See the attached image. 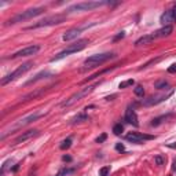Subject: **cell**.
Returning <instances> with one entry per match:
<instances>
[{"instance_id":"6da1fadb","label":"cell","mask_w":176,"mask_h":176,"mask_svg":"<svg viewBox=\"0 0 176 176\" xmlns=\"http://www.w3.org/2000/svg\"><path fill=\"white\" fill-rule=\"evenodd\" d=\"M100 84V81L99 83H95V84H92V86H88V87H86V88H81V90H78L77 92H74V94L72 95V96H69L68 99H65L63 102H61V107H69V106H72V105H74V103H77L78 100H81L83 98H86V96H88V95L92 92V91L96 88V87Z\"/></svg>"},{"instance_id":"7a4b0ae2","label":"cell","mask_w":176,"mask_h":176,"mask_svg":"<svg viewBox=\"0 0 176 176\" xmlns=\"http://www.w3.org/2000/svg\"><path fill=\"white\" fill-rule=\"evenodd\" d=\"M114 58V54L113 52H105V54H95V55H91L88 58L84 61V68L81 69L83 72L84 70H88V69H94L96 66H99L102 63H105L106 61L109 59Z\"/></svg>"},{"instance_id":"3957f363","label":"cell","mask_w":176,"mask_h":176,"mask_svg":"<svg viewBox=\"0 0 176 176\" xmlns=\"http://www.w3.org/2000/svg\"><path fill=\"white\" fill-rule=\"evenodd\" d=\"M44 11H45L44 7H33V8H29V10H26V11H22V13L17 14V15L13 17L6 25H15V23L26 21V19H32V18H35V17H37V15L43 14Z\"/></svg>"},{"instance_id":"277c9868","label":"cell","mask_w":176,"mask_h":176,"mask_svg":"<svg viewBox=\"0 0 176 176\" xmlns=\"http://www.w3.org/2000/svg\"><path fill=\"white\" fill-rule=\"evenodd\" d=\"M43 116H44V113H33V114H29V116H26V117H23V118H19L18 121L14 122V124L10 127L8 129H6L4 134L1 135V138H0V139H1V140L6 139V136L10 135V134H11L13 131H17V129H19V128H22V127L28 125V124H30V122L36 121L37 118L43 117Z\"/></svg>"},{"instance_id":"5b68a950","label":"cell","mask_w":176,"mask_h":176,"mask_svg":"<svg viewBox=\"0 0 176 176\" xmlns=\"http://www.w3.org/2000/svg\"><path fill=\"white\" fill-rule=\"evenodd\" d=\"M87 44H88V40H87V39H81V40L76 41L74 44H70L68 48H65V50H62L59 54H57L54 58H51V62L59 61V59L65 58V57H68V55H72V54H74V52H78V51L84 50Z\"/></svg>"},{"instance_id":"8992f818","label":"cell","mask_w":176,"mask_h":176,"mask_svg":"<svg viewBox=\"0 0 176 176\" xmlns=\"http://www.w3.org/2000/svg\"><path fill=\"white\" fill-rule=\"evenodd\" d=\"M66 19V15L65 14H57V15H51V17H47V18L41 19L39 22L33 23L30 26L26 28V30H32V29H39V28H44V26H52V25H59L62 23L63 21Z\"/></svg>"},{"instance_id":"52a82bcc","label":"cell","mask_w":176,"mask_h":176,"mask_svg":"<svg viewBox=\"0 0 176 176\" xmlns=\"http://www.w3.org/2000/svg\"><path fill=\"white\" fill-rule=\"evenodd\" d=\"M35 65H33V62H25L22 63L19 68H17L14 72H11L10 74H7V76H4L3 78H1V86H6V84H8V83L14 81V80H17L18 77H21L23 74V73H26L28 70H30L32 68H33Z\"/></svg>"},{"instance_id":"ba28073f","label":"cell","mask_w":176,"mask_h":176,"mask_svg":"<svg viewBox=\"0 0 176 176\" xmlns=\"http://www.w3.org/2000/svg\"><path fill=\"white\" fill-rule=\"evenodd\" d=\"M109 4H112V3L110 1H81V3H77V4H73L72 7H69L68 11L69 13H73V11H90V10Z\"/></svg>"},{"instance_id":"9c48e42d","label":"cell","mask_w":176,"mask_h":176,"mask_svg":"<svg viewBox=\"0 0 176 176\" xmlns=\"http://www.w3.org/2000/svg\"><path fill=\"white\" fill-rule=\"evenodd\" d=\"M156 136L153 135H145V134H140V132H129L125 135V139L128 142H132V143H142L145 140H153Z\"/></svg>"},{"instance_id":"30bf717a","label":"cell","mask_w":176,"mask_h":176,"mask_svg":"<svg viewBox=\"0 0 176 176\" xmlns=\"http://www.w3.org/2000/svg\"><path fill=\"white\" fill-rule=\"evenodd\" d=\"M39 51H40V45H29V47H25L22 50L17 51L10 58L15 59V58H21V57H30V55H35L36 52H39Z\"/></svg>"},{"instance_id":"8fae6325","label":"cell","mask_w":176,"mask_h":176,"mask_svg":"<svg viewBox=\"0 0 176 176\" xmlns=\"http://www.w3.org/2000/svg\"><path fill=\"white\" fill-rule=\"evenodd\" d=\"M171 95H173V91H169L168 94L165 95H157V96H150L149 99H146L142 102V105L143 106H153V105H157L160 103V102H163V100H167Z\"/></svg>"},{"instance_id":"7c38bea8","label":"cell","mask_w":176,"mask_h":176,"mask_svg":"<svg viewBox=\"0 0 176 176\" xmlns=\"http://www.w3.org/2000/svg\"><path fill=\"white\" fill-rule=\"evenodd\" d=\"M37 135H39V131H37V129H30V131L23 132L22 135H19L18 138H15V140H14V145L23 143V142H26V140L32 139V138H35V136H37Z\"/></svg>"},{"instance_id":"4fadbf2b","label":"cell","mask_w":176,"mask_h":176,"mask_svg":"<svg viewBox=\"0 0 176 176\" xmlns=\"http://www.w3.org/2000/svg\"><path fill=\"white\" fill-rule=\"evenodd\" d=\"M124 120H125L128 124H132L134 127L139 125L138 116H136V113H135V110H134V109H127V110H125V116H124Z\"/></svg>"},{"instance_id":"5bb4252c","label":"cell","mask_w":176,"mask_h":176,"mask_svg":"<svg viewBox=\"0 0 176 176\" xmlns=\"http://www.w3.org/2000/svg\"><path fill=\"white\" fill-rule=\"evenodd\" d=\"M81 28H73V29H69L65 35H63V41H70L73 40V39H76V37H78V35L81 33Z\"/></svg>"},{"instance_id":"9a60e30c","label":"cell","mask_w":176,"mask_h":176,"mask_svg":"<svg viewBox=\"0 0 176 176\" xmlns=\"http://www.w3.org/2000/svg\"><path fill=\"white\" fill-rule=\"evenodd\" d=\"M156 40V36H154V33L151 35H145V36L139 37L138 40L135 41V45L136 47H140V45H146V44H150L151 41Z\"/></svg>"},{"instance_id":"2e32d148","label":"cell","mask_w":176,"mask_h":176,"mask_svg":"<svg viewBox=\"0 0 176 176\" xmlns=\"http://www.w3.org/2000/svg\"><path fill=\"white\" fill-rule=\"evenodd\" d=\"M172 32H173L172 25H169V26H163L161 29H158V30L154 32V36H156V39H158V37H168Z\"/></svg>"},{"instance_id":"e0dca14e","label":"cell","mask_w":176,"mask_h":176,"mask_svg":"<svg viewBox=\"0 0 176 176\" xmlns=\"http://www.w3.org/2000/svg\"><path fill=\"white\" fill-rule=\"evenodd\" d=\"M160 22L163 23V26H169V25L173 22V17H172L171 10H167V11L160 17Z\"/></svg>"},{"instance_id":"ac0fdd59","label":"cell","mask_w":176,"mask_h":176,"mask_svg":"<svg viewBox=\"0 0 176 176\" xmlns=\"http://www.w3.org/2000/svg\"><path fill=\"white\" fill-rule=\"evenodd\" d=\"M51 76H54V73H51V72H40L39 74H36V76L33 77L32 80H29V81L26 83V86H29V84H33V83H36V81H39V80H43V78H48V77H51Z\"/></svg>"},{"instance_id":"d6986e66","label":"cell","mask_w":176,"mask_h":176,"mask_svg":"<svg viewBox=\"0 0 176 176\" xmlns=\"http://www.w3.org/2000/svg\"><path fill=\"white\" fill-rule=\"evenodd\" d=\"M171 116H172L171 113H168V114H163V116H160V117L153 118V120H151V122H150V125H151V127H158L161 122L165 121V120H168Z\"/></svg>"},{"instance_id":"ffe728a7","label":"cell","mask_w":176,"mask_h":176,"mask_svg":"<svg viewBox=\"0 0 176 176\" xmlns=\"http://www.w3.org/2000/svg\"><path fill=\"white\" fill-rule=\"evenodd\" d=\"M90 120V117H88V114L86 113H80L77 114L74 118H72V121H70V124H77V122H83V121H88Z\"/></svg>"},{"instance_id":"44dd1931","label":"cell","mask_w":176,"mask_h":176,"mask_svg":"<svg viewBox=\"0 0 176 176\" xmlns=\"http://www.w3.org/2000/svg\"><path fill=\"white\" fill-rule=\"evenodd\" d=\"M168 87H169V83L167 80H160V81L154 83V88H157V90H167Z\"/></svg>"},{"instance_id":"7402d4cb","label":"cell","mask_w":176,"mask_h":176,"mask_svg":"<svg viewBox=\"0 0 176 176\" xmlns=\"http://www.w3.org/2000/svg\"><path fill=\"white\" fill-rule=\"evenodd\" d=\"M44 91H45V90H39V91H35V92H30V94L25 95V96H23L22 99H23V100H28V99H30V98H33V99H35V98H37L39 95L43 94Z\"/></svg>"},{"instance_id":"603a6c76","label":"cell","mask_w":176,"mask_h":176,"mask_svg":"<svg viewBox=\"0 0 176 176\" xmlns=\"http://www.w3.org/2000/svg\"><path fill=\"white\" fill-rule=\"evenodd\" d=\"M135 84V80L134 78H129V80H125V81H121L120 84H118V88L120 90H124V88H127V87H131Z\"/></svg>"},{"instance_id":"cb8c5ba5","label":"cell","mask_w":176,"mask_h":176,"mask_svg":"<svg viewBox=\"0 0 176 176\" xmlns=\"http://www.w3.org/2000/svg\"><path fill=\"white\" fill-rule=\"evenodd\" d=\"M74 171H76V168H62L55 176H66V175H69V173H73Z\"/></svg>"},{"instance_id":"d4e9b609","label":"cell","mask_w":176,"mask_h":176,"mask_svg":"<svg viewBox=\"0 0 176 176\" xmlns=\"http://www.w3.org/2000/svg\"><path fill=\"white\" fill-rule=\"evenodd\" d=\"M70 146H72V138H68V139H65L62 143H61L59 147H61V150H68Z\"/></svg>"},{"instance_id":"484cf974","label":"cell","mask_w":176,"mask_h":176,"mask_svg":"<svg viewBox=\"0 0 176 176\" xmlns=\"http://www.w3.org/2000/svg\"><path fill=\"white\" fill-rule=\"evenodd\" d=\"M134 92H135L136 96H139V98H143V95H145V88L142 86H136L134 88Z\"/></svg>"},{"instance_id":"4316f807","label":"cell","mask_w":176,"mask_h":176,"mask_svg":"<svg viewBox=\"0 0 176 176\" xmlns=\"http://www.w3.org/2000/svg\"><path fill=\"white\" fill-rule=\"evenodd\" d=\"M122 131H124V127H122V124H116V125L113 127V134L114 135H121Z\"/></svg>"},{"instance_id":"83f0119b","label":"cell","mask_w":176,"mask_h":176,"mask_svg":"<svg viewBox=\"0 0 176 176\" xmlns=\"http://www.w3.org/2000/svg\"><path fill=\"white\" fill-rule=\"evenodd\" d=\"M154 163H156V165H164L165 158H164L163 156H156V157H154Z\"/></svg>"},{"instance_id":"f1b7e54d","label":"cell","mask_w":176,"mask_h":176,"mask_svg":"<svg viewBox=\"0 0 176 176\" xmlns=\"http://www.w3.org/2000/svg\"><path fill=\"white\" fill-rule=\"evenodd\" d=\"M110 173V167H102L99 169V176H107Z\"/></svg>"},{"instance_id":"f546056e","label":"cell","mask_w":176,"mask_h":176,"mask_svg":"<svg viewBox=\"0 0 176 176\" xmlns=\"http://www.w3.org/2000/svg\"><path fill=\"white\" fill-rule=\"evenodd\" d=\"M160 61H161V57H160V58H157V59H151L150 62H147V63H146V65H143V68H142V69L149 68L150 65H153V63H157V62H160Z\"/></svg>"},{"instance_id":"4dcf8cb0","label":"cell","mask_w":176,"mask_h":176,"mask_svg":"<svg viewBox=\"0 0 176 176\" xmlns=\"http://www.w3.org/2000/svg\"><path fill=\"white\" fill-rule=\"evenodd\" d=\"M106 139H107V135H106V134H102L100 136H98V138H96V143H103Z\"/></svg>"},{"instance_id":"1f68e13d","label":"cell","mask_w":176,"mask_h":176,"mask_svg":"<svg viewBox=\"0 0 176 176\" xmlns=\"http://www.w3.org/2000/svg\"><path fill=\"white\" fill-rule=\"evenodd\" d=\"M124 36H125V32H120V33H118L117 36H116V37L113 39V41H118V40H121V39H124Z\"/></svg>"},{"instance_id":"d6a6232c","label":"cell","mask_w":176,"mask_h":176,"mask_svg":"<svg viewBox=\"0 0 176 176\" xmlns=\"http://www.w3.org/2000/svg\"><path fill=\"white\" fill-rule=\"evenodd\" d=\"M171 11H172V17H173V22H176V3H173Z\"/></svg>"},{"instance_id":"836d02e7","label":"cell","mask_w":176,"mask_h":176,"mask_svg":"<svg viewBox=\"0 0 176 176\" xmlns=\"http://www.w3.org/2000/svg\"><path fill=\"white\" fill-rule=\"evenodd\" d=\"M168 73H171V74L176 73V63H173V65H171V66L168 68Z\"/></svg>"},{"instance_id":"e575fe53","label":"cell","mask_w":176,"mask_h":176,"mask_svg":"<svg viewBox=\"0 0 176 176\" xmlns=\"http://www.w3.org/2000/svg\"><path fill=\"white\" fill-rule=\"evenodd\" d=\"M116 150H117V151H124V150H125V147H124V145H122V143H117V145H116Z\"/></svg>"},{"instance_id":"d590c367","label":"cell","mask_w":176,"mask_h":176,"mask_svg":"<svg viewBox=\"0 0 176 176\" xmlns=\"http://www.w3.org/2000/svg\"><path fill=\"white\" fill-rule=\"evenodd\" d=\"M62 160L65 163H70V161H72V157H70V156H63Z\"/></svg>"},{"instance_id":"8d00e7d4","label":"cell","mask_w":176,"mask_h":176,"mask_svg":"<svg viewBox=\"0 0 176 176\" xmlns=\"http://www.w3.org/2000/svg\"><path fill=\"white\" fill-rule=\"evenodd\" d=\"M168 147H176V142L173 143V145H168Z\"/></svg>"}]
</instances>
